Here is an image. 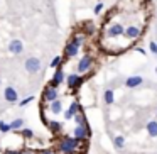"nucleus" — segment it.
I'll return each instance as SVG.
<instances>
[{
  "label": "nucleus",
  "instance_id": "nucleus-9",
  "mask_svg": "<svg viewBox=\"0 0 157 154\" xmlns=\"http://www.w3.org/2000/svg\"><path fill=\"white\" fill-rule=\"evenodd\" d=\"M7 49H9V53L10 54H21L22 51H24V42L21 41V39H12L10 42H9V46H7Z\"/></svg>",
  "mask_w": 157,
  "mask_h": 154
},
{
  "label": "nucleus",
  "instance_id": "nucleus-35",
  "mask_svg": "<svg viewBox=\"0 0 157 154\" xmlns=\"http://www.w3.org/2000/svg\"><path fill=\"white\" fill-rule=\"evenodd\" d=\"M155 113H157V110H155Z\"/></svg>",
  "mask_w": 157,
  "mask_h": 154
},
{
  "label": "nucleus",
  "instance_id": "nucleus-25",
  "mask_svg": "<svg viewBox=\"0 0 157 154\" xmlns=\"http://www.w3.org/2000/svg\"><path fill=\"white\" fill-rule=\"evenodd\" d=\"M71 41H73V42H76V44H78L79 48H81L83 42H85V36H83V34H75V36H73Z\"/></svg>",
  "mask_w": 157,
  "mask_h": 154
},
{
  "label": "nucleus",
  "instance_id": "nucleus-21",
  "mask_svg": "<svg viewBox=\"0 0 157 154\" xmlns=\"http://www.w3.org/2000/svg\"><path fill=\"white\" fill-rule=\"evenodd\" d=\"M113 144H115V147L122 149V147L125 146V137H123V136H117V137H113Z\"/></svg>",
  "mask_w": 157,
  "mask_h": 154
},
{
  "label": "nucleus",
  "instance_id": "nucleus-30",
  "mask_svg": "<svg viewBox=\"0 0 157 154\" xmlns=\"http://www.w3.org/2000/svg\"><path fill=\"white\" fill-rule=\"evenodd\" d=\"M22 152H24V151H10L9 149V151H5L4 154H22Z\"/></svg>",
  "mask_w": 157,
  "mask_h": 154
},
{
  "label": "nucleus",
  "instance_id": "nucleus-3",
  "mask_svg": "<svg viewBox=\"0 0 157 154\" xmlns=\"http://www.w3.org/2000/svg\"><path fill=\"white\" fill-rule=\"evenodd\" d=\"M24 68H25V71H27L29 75H36V73L41 71V59L36 58V56H31V58L25 59Z\"/></svg>",
  "mask_w": 157,
  "mask_h": 154
},
{
  "label": "nucleus",
  "instance_id": "nucleus-26",
  "mask_svg": "<svg viewBox=\"0 0 157 154\" xmlns=\"http://www.w3.org/2000/svg\"><path fill=\"white\" fill-rule=\"evenodd\" d=\"M34 98L36 97L34 95H31V97H27V98H22V100H19V105L21 107H25L27 103H31V102H34Z\"/></svg>",
  "mask_w": 157,
  "mask_h": 154
},
{
  "label": "nucleus",
  "instance_id": "nucleus-13",
  "mask_svg": "<svg viewBox=\"0 0 157 154\" xmlns=\"http://www.w3.org/2000/svg\"><path fill=\"white\" fill-rule=\"evenodd\" d=\"M142 83H144L142 76H128V78L125 80V86H127V88H137V86H140Z\"/></svg>",
  "mask_w": 157,
  "mask_h": 154
},
{
  "label": "nucleus",
  "instance_id": "nucleus-23",
  "mask_svg": "<svg viewBox=\"0 0 157 154\" xmlns=\"http://www.w3.org/2000/svg\"><path fill=\"white\" fill-rule=\"evenodd\" d=\"M73 119H75V122L78 124V125H86V119H85V115H83V112H78Z\"/></svg>",
  "mask_w": 157,
  "mask_h": 154
},
{
  "label": "nucleus",
  "instance_id": "nucleus-22",
  "mask_svg": "<svg viewBox=\"0 0 157 154\" xmlns=\"http://www.w3.org/2000/svg\"><path fill=\"white\" fill-rule=\"evenodd\" d=\"M63 65V58L61 56H54V58H52V61L49 63V66H51L52 69H56V68H59V66Z\"/></svg>",
  "mask_w": 157,
  "mask_h": 154
},
{
  "label": "nucleus",
  "instance_id": "nucleus-6",
  "mask_svg": "<svg viewBox=\"0 0 157 154\" xmlns=\"http://www.w3.org/2000/svg\"><path fill=\"white\" fill-rule=\"evenodd\" d=\"M58 98H59L58 88H56V86H51V85L46 86L44 92H42V100L48 102V103H51V102H54V100H58Z\"/></svg>",
  "mask_w": 157,
  "mask_h": 154
},
{
  "label": "nucleus",
  "instance_id": "nucleus-34",
  "mask_svg": "<svg viewBox=\"0 0 157 154\" xmlns=\"http://www.w3.org/2000/svg\"><path fill=\"white\" fill-rule=\"evenodd\" d=\"M155 71H157V68H155Z\"/></svg>",
  "mask_w": 157,
  "mask_h": 154
},
{
  "label": "nucleus",
  "instance_id": "nucleus-1",
  "mask_svg": "<svg viewBox=\"0 0 157 154\" xmlns=\"http://www.w3.org/2000/svg\"><path fill=\"white\" fill-rule=\"evenodd\" d=\"M79 142L81 140L76 139V137H69V136H63L58 142V147L56 151H59L61 154H75L79 147Z\"/></svg>",
  "mask_w": 157,
  "mask_h": 154
},
{
  "label": "nucleus",
  "instance_id": "nucleus-10",
  "mask_svg": "<svg viewBox=\"0 0 157 154\" xmlns=\"http://www.w3.org/2000/svg\"><path fill=\"white\" fill-rule=\"evenodd\" d=\"M4 98L7 100L9 103H17V102H19V93H17V90H15L14 86H7V88L4 90Z\"/></svg>",
  "mask_w": 157,
  "mask_h": 154
},
{
  "label": "nucleus",
  "instance_id": "nucleus-29",
  "mask_svg": "<svg viewBox=\"0 0 157 154\" xmlns=\"http://www.w3.org/2000/svg\"><path fill=\"white\" fill-rule=\"evenodd\" d=\"M41 154H58L54 149H44V151H41Z\"/></svg>",
  "mask_w": 157,
  "mask_h": 154
},
{
  "label": "nucleus",
  "instance_id": "nucleus-11",
  "mask_svg": "<svg viewBox=\"0 0 157 154\" xmlns=\"http://www.w3.org/2000/svg\"><path fill=\"white\" fill-rule=\"evenodd\" d=\"M78 112H81V107H79V103H78V102H71V105H69L68 110L64 112V119H66V120H71Z\"/></svg>",
  "mask_w": 157,
  "mask_h": 154
},
{
  "label": "nucleus",
  "instance_id": "nucleus-14",
  "mask_svg": "<svg viewBox=\"0 0 157 154\" xmlns=\"http://www.w3.org/2000/svg\"><path fill=\"white\" fill-rule=\"evenodd\" d=\"M140 29L137 27V26H128V27L125 29V32H123V36H125L127 39H137L140 36Z\"/></svg>",
  "mask_w": 157,
  "mask_h": 154
},
{
  "label": "nucleus",
  "instance_id": "nucleus-33",
  "mask_svg": "<svg viewBox=\"0 0 157 154\" xmlns=\"http://www.w3.org/2000/svg\"><path fill=\"white\" fill-rule=\"evenodd\" d=\"M0 85H2V80H0Z\"/></svg>",
  "mask_w": 157,
  "mask_h": 154
},
{
  "label": "nucleus",
  "instance_id": "nucleus-24",
  "mask_svg": "<svg viewBox=\"0 0 157 154\" xmlns=\"http://www.w3.org/2000/svg\"><path fill=\"white\" fill-rule=\"evenodd\" d=\"M0 132H2V134L10 132V124L5 122V120H0Z\"/></svg>",
  "mask_w": 157,
  "mask_h": 154
},
{
  "label": "nucleus",
  "instance_id": "nucleus-16",
  "mask_svg": "<svg viewBox=\"0 0 157 154\" xmlns=\"http://www.w3.org/2000/svg\"><path fill=\"white\" fill-rule=\"evenodd\" d=\"M49 112L54 113V115L61 113V112H63V100H61V98H58V100H54V102L49 103Z\"/></svg>",
  "mask_w": 157,
  "mask_h": 154
},
{
  "label": "nucleus",
  "instance_id": "nucleus-18",
  "mask_svg": "<svg viewBox=\"0 0 157 154\" xmlns=\"http://www.w3.org/2000/svg\"><path fill=\"white\" fill-rule=\"evenodd\" d=\"M103 100H105L106 105H112V103L115 102V92H113L112 88H106L105 93H103Z\"/></svg>",
  "mask_w": 157,
  "mask_h": 154
},
{
  "label": "nucleus",
  "instance_id": "nucleus-8",
  "mask_svg": "<svg viewBox=\"0 0 157 154\" xmlns=\"http://www.w3.org/2000/svg\"><path fill=\"white\" fill-rule=\"evenodd\" d=\"M78 53H79V46L76 44V42L69 41L68 44L64 46V58L66 59H71V58H75V56H78Z\"/></svg>",
  "mask_w": 157,
  "mask_h": 154
},
{
  "label": "nucleus",
  "instance_id": "nucleus-32",
  "mask_svg": "<svg viewBox=\"0 0 157 154\" xmlns=\"http://www.w3.org/2000/svg\"><path fill=\"white\" fill-rule=\"evenodd\" d=\"M22 154H37V152H34V151H32V149H27V151H24V152H22Z\"/></svg>",
  "mask_w": 157,
  "mask_h": 154
},
{
  "label": "nucleus",
  "instance_id": "nucleus-12",
  "mask_svg": "<svg viewBox=\"0 0 157 154\" xmlns=\"http://www.w3.org/2000/svg\"><path fill=\"white\" fill-rule=\"evenodd\" d=\"M123 32H125V29H123L120 24H113V26H110V27L106 29V36H108V38H118V36H122Z\"/></svg>",
  "mask_w": 157,
  "mask_h": 154
},
{
  "label": "nucleus",
  "instance_id": "nucleus-4",
  "mask_svg": "<svg viewBox=\"0 0 157 154\" xmlns=\"http://www.w3.org/2000/svg\"><path fill=\"white\" fill-rule=\"evenodd\" d=\"M66 85H68V88H71V90H78L79 86L85 83V78L83 76H79V73H71V75H68L66 76Z\"/></svg>",
  "mask_w": 157,
  "mask_h": 154
},
{
  "label": "nucleus",
  "instance_id": "nucleus-27",
  "mask_svg": "<svg viewBox=\"0 0 157 154\" xmlns=\"http://www.w3.org/2000/svg\"><path fill=\"white\" fill-rule=\"evenodd\" d=\"M149 49H150V53H152V54L157 58V42L155 41H150L149 42Z\"/></svg>",
  "mask_w": 157,
  "mask_h": 154
},
{
  "label": "nucleus",
  "instance_id": "nucleus-17",
  "mask_svg": "<svg viewBox=\"0 0 157 154\" xmlns=\"http://www.w3.org/2000/svg\"><path fill=\"white\" fill-rule=\"evenodd\" d=\"M145 129H147V134H149V137H157V120H149V122L145 124Z\"/></svg>",
  "mask_w": 157,
  "mask_h": 154
},
{
  "label": "nucleus",
  "instance_id": "nucleus-7",
  "mask_svg": "<svg viewBox=\"0 0 157 154\" xmlns=\"http://www.w3.org/2000/svg\"><path fill=\"white\" fill-rule=\"evenodd\" d=\"M73 136L79 140H86L90 137V129H88V124L86 125H76L75 130H73Z\"/></svg>",
  "mask_w": 157,
  "mask_h": 154
},
{
  "label": "nucleus",
  "instance_id": "nucleus-28",
  "mask_svg": "<svg viewBox=\"0 0 157 154\" xmlns=\"http://www.w3.org/2000/svg\"><path fill=\"white\" fill-rule=\"evenodd\" d=\"M103 7H105V5H103V2H98V4L95 5V14H100V12L103 10Z\"/></svg>",
  "mask_w": 157,
  "mask_h": 154
},
{
  "label": "nucleus",
  "instance_id": "nucleus-19",
  "mask_svg": "<svg viewBox=\"0 0 157 154\" xmlns=\"http://www.w3.org/2000/svg\"><path fill=\"white\" fill-rule=\"evenodd\" d=\"M9 124H10V130H14V132H19V130L24 127L25 120H24V119H14L12 122H9Z\"/></svg>",
  "mask_w": 157,
  "mask_h": 154
},
{
  "label": "nucleus",
  "instance_id": "nucleus-5",
  "mask_svg": "<svg viewBox=\"0 0 157 154\" xmlns=\"http://www.w3.org/2000/svg\"><path fill=\"white\" fill-rule=\"evenodd\" d=\"M64 81H66V73H64V69H63V66H59V68L54 69V75H52L51 81H49V85H51V86H56V88H58V86L63 85Z\"/></svg>",
  "mask_w": 157,
  "mask_h": 154
},
{
  "label": "nucleus",
  "instance_id": "nucleus-31",
  "mask_svg": "<svg viewBox=\"0 0 157 154\" xmlns=\"http://www.w3.org/2000/svg\"><path fill=\"white\" fill-rule=\"evenodd\" d=\"M135 51H137V53H140L142 56L145 54V49H144V48H140V46H137V48H135Z\"/></svg>",
  "mask_w": 157,
  "mask_h": 154
},
{
  "label": "nucleus",
  "instance_id": "nucleus-2",
  "mask_svg": "<svg viewBox=\"0 0 157 154\" xmlns=\"http://www.w3.org/2000/svg\"><path fill=\"white\" fill-rule=\"evenodd\" d=\"M93 56L91 54H85V56H81V59L78 61V66H76V71L79 73V75H85V73H88L90 69H91V66H93Z\"/></svg>",
  "mask_w": 157,
  "mask_h": 154
},
{
  "label": "nucleus",
  "instance_id": "nucleus-20",
  "mask_svg": "<svg viewBox=\"0 0 157 154\" xmlns=\"http://www.w3.org/2000/svg\"><path fill=\"white\" fill-rule=\"evenodd\" d=\"M19 134H21L24 139H34V130L32 129H25V127H22V129L19 130Z\"/></svg>",
  "mask_w": 157,
  "mask_h": 154
},
{
  "label": "nucleus",
  "instance_id": "nucleus-15",
  "mask_svg": "<svg viewBox=\"0 0 157 154\" xmlns=\"http://www.w3.org/2000/svg\"><path fill=\"white\" fill-rule=\"evenodd\" d=\"M48 127H49V130H51L54 136H59V134L63 132V127H64V124L58 122V120H51V122H48Z\"/></svg>",
  "mask_w": 157,
  "mask_h": 154
}]
</instances>
